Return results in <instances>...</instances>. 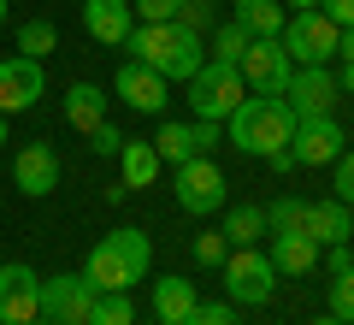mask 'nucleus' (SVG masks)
Instances as JSON below:
<instances>
[{
  "label": "nucleus",
  "instance_id": "obj_1",
  "mask_svg": "<svg viewBox=\"0 0 354 325\" xmlns=\"http://www.w3.org/2000/svg\"><path fill=\"white\" fill-rule=\"evenodd\" d=\"M230 142H236L242 154H254V160H272L278 148H290L295 137V113L283 95H242V107L225 118Z\"/></svg>",
  "mask_w": 354,
  "mask_h": 325
},
{
  "label": "nucleus",
  "instance_id": "obj_2",
  "mask_svg": "<svg viewBox=\"0 0 354 325\" xmlns=\"http://www.w3.org/2000/svg\"><path fill=\"white\" fill-rule=\"evenodd\" d=\"M148 266H153V243L142 237L136 225H124V231H106V237L88 249L83 278L95 290H130V284L148 278Z\"/></svg>",
  "mask_w": 354,
  "mask_h": 325
},
{
  "label": "nucleus",
  "instance_id": "obj_3",
  "mask_svg": "<svg viewBox=\"0 0 354 325\" xmlns=\"http://www.w3.org/2000/svg\"><path fill=\"white\" fill-rule=\"evenodd\" d=\"M124 48H136V60L153 65L165 83H189V77L207 65L201 36H195V30H183V24H136Z\"/></svg>",
  "mask_w": 354,
  "mask_h": 325
},
{
  "label": "nucleus",
  "instance_id": "obj_4",
  "mask_svg": "<svg viewBox=\"0 0 354 325\" xmlns=\"http://www.w3.org/2000/svg\"><path fill=\"white\" fill-rule=\"evenodd\" d=\"M283 53H290V65H330L337 60V42H342V24H330L325 12H290L278 30Z\"/></svg>",
  "mask_w": 354,
  "mask_h": 325
},
{
  "label": "nucleus",
  "instance_id": "obj_5",
  "mask_svg": "<svg viewBox=\"0 0 354 325\" xmlns=\"http://www.w3.org/2000/svg\"><path fill=\"white\" fill-rule=\"evenodd\" d=\"M242 95H248V83H242V71H236V65L207 60L201 71L189 77V107H195V118H213V125H225V118L236 113V107H242Z\"/></svg>",
  "mask_w": 354,
  "mask_h": 325
},
{
  "label": "nucleus",
  "instance_id": "obj_6",
  "mask_svg": "<svg viewBox=\"0 0 354 325\" xmlns=\"http://www.w3.org/2000/svg\"><path fill=\"white\" fill-rule=\"evenodd\" d=\"M218 272H225L230 308H260V301H272V290H278V266L266 261L260 249H230Z\"/></svg>",
  "mask_w": 354,
  "mask_h": 325
},
{
  "label": "nucleus",
  "instance_id": "obj_7",
  "mask_svg": "<svg viewBox=\"0 0 354 325\" xmlns=\"http://www.w3.org/2000/svg\"><path fill=\"white\" fill-rule=\"evenodd\" d=\"M177 207L207 219V213H225V172L213 166V154H195V160L177 166Z\"/></svg>",
  "mask_w": 354,
  "mask_h": 325
},
{
  "label": "nucleus",
  "instance_id": "obj_8",
  "mask_svg": "<svg viewBox=\"0 0 354 325\" xmlns=\"http://www.w3.org/2000/svg\"><path fill=\"white\" fill-rule=\"evenodd\" d=\"M236 71H242V83H248L254 95H283L290 77H295V65H290V53H283L278 36H254L248 53L236 60Z\"/></svg>",
  "mask_w": 354,
  "mask_h": 325
},
{
  "label": "nucleus",
  "instance_id": "obj_9",
  "mask_svg": "<svg viewBox=\"0 0 354 325\" xmlns=\"http://www.w3.org/2000/svg\"><path fill=\"white\" fill-rule=\"evenodd\" d=\"M283 100H290L295 118H330V113H337V100H342V89H337V77H330L325 65H295Z\"/></svg>",
  "mask_w": 354,
  "mask_h": 325
},
{
  "label": "nucleus",
  "instance_id": "obj_10",
  "mask_svg": "<svg viewBox=\"0 0 354 325\" xmlns=\"http://www.w3.org/2000/svg\"><path fill=\"white\" fill-rule=\"evenodd\" d=\"M95 296H101V290L88 284L83 272H59V278H41V319H53V325H65V319H88Z\"/></svg>",
  "mask_w": 354,
  "mask_h": 325
},
{
  "label": "nucleus",
  "instance_id": "obj_11",
  "mask_svg": "<svg viewBox=\"0 0 354 325\" xmlns=\"http://www.w3.org/2000/svg\"><path fill=\"white\" fill-rule=\"evenodd\" d=\"M48 95V77H41V60H0V118L30 113L36 100Z\"/></svg>",
  "mask_w": 354,
  "mask_h": 325
},
{
  "label": "nucleus",
  "instance_id": "obj_12",
  "mask_svg": "<svg viewBox=\"0 0 354 325\" xmlns=\"http://www.w3.org/2000/svg\"><path fill=\"white\" fill-rule=\"evenodd\" d=\"M36 313H41V272L24 266V261L0 266V319L24 325V319H36Z\"/></svg>",
  "mask_w": 354,
  "mask_h": 325
},
{
  "label": "nucleus",
  "instance_id": "obj_13",
  "mask_svg": "<svg viewBox=\"0 0 354 325\" xmlns=\"http://www.w3.org/2000/svg\"><path fill=\"white\" fill-rule=\"evenodd\" d=\"M290 154H295V166H337L342 160V125L337 118H295Z\"/></svg>",
  "mask_w": 354,
  "mask_h": 325
},
{
  "label": "nucleus",
  "instance_id": "obj_14",
  "mask_svg": "<svg viewBox=\"0 0 354 325\" xmlns=\"http://www.w3.org/2000/svg\"><path fill=\"white\" fill-rule=\"evenodd\" d=\"M113 95L124 100L130 113H160L165 100V77L153 71V65H142V60H130V65H118V77H113Z\"/></svg>",
  "mask_w": 354,
  "mask_h": 325
},
{
  "label": "nucleus",
  "instance_id": "obj_15",
  "mask_svg": "<svg viewBox=\"0 0 354 325\" xmlns=\"http://www.w3.org/2000/svg\"><path fill=\"white\" fill-rule=\"evenodd\" d=\"M83 30L101 48H124L136 30V12H130V0H83Z\"/></svg>",
  "mask_w": 354,
  "mask_h": 325
},
{
  "label": "nucleus",
  "instance_id": "obj_16",
  "mask_svg": "<svg viewBox=\"0 0 354 325\" xmlns=\"http://www.w3.org/2000/svg\"><path fill=\"white\" fill-rule=\"evenodd\" d=\"M12 184L24 189V195H53L59 189V154L48 148V142H24L12 160Z\"/></svg>",
  "mask_w": 354,
  "mask_h": 325
},
{
  "label": "nucleus",
  "instance_id": "obj_17",
  "mask_svg": "<svg viewBox=\"0 0 354 325\" xmlns=\"http://www.w3.org/2000/svg\"><path fill=\"white\" fill-rule=\"evenodd\" d=\"M307 237L319 243V249H330V243H348L354 237V207H342L337 195L330 201H307Z\"/></svg>",
  "mask_w": 354,
  "mask_h": 325
},
{
  "label": "nucleus",
  "instance_id": "obj_18",
  "mask_svg": "<svg viewBox=\"0 0 354 325\" xmlns=\"http://www.w3.org/2000/svg\"><path fill=\"white\" fill-rule=\"evenodd\" d=\"M266 261L278 266V272L301 278V272H313V266H319V243L301 237V231H272V249H266Z\"/></svg>",
  "mask_w": 354,
  "mask_h": 325
},
{
  "label": "nucleus",
  "instance_id": "obj_19",
  "mask_svg": "<svg viewBox=\"0 0 354 325\" xmlns=\"http://www.w3.org/2000/svg\"><path fill=\"white\" fill-rule=\"evenodd\" d=\"M195 301L201 296H195L189 278H153V319L160 325H183L195 313Z\"/></svg>",
  "mask_w": 354,
  "mask_h": 325
},
{
  "label": "nucleus",
  "instance_id": "obj_20",
  "mask_svg": "<svg viewBox=\"0 0 354 325\" xmlns=\"http://www.w3.org/2000/svg\"><path fill=\"white\" fill-rule=\"evenodd\" d=\"M65 118H71V130L88 137V130L106 118V89L101 83H71V89H65Z\"/></svg>",
  "mask_w": 354,
  "mask_h": 325
},
{
  "label": "nucleus",
  "instance_id": "obj_21",
  "mask_svg": "<svg viewBox=\"0 0 354 325\" xmlns=\"http://www.w3.org/2000/svg\"><path fill=\"white\" fill-rule=\"evenodd\" d=\"M118 166H124V189H148L153 177H160V154H153V142H130L124 137Z\"/></svg>",
  "mask_w": 354,
  "mask_h": 325
},
{
  "label": "nucleus",
  "instance_id": "obj_22",
  "mask_svg": "<svg viewBox=\"0 0 354 325\" xmlns=\"http://www.w3.org/2000/svg\"><path fill=\"white\" fill-rule=\"evenodd\" d=\"M153 154H160V166H165V160H171V166L195 160V154H201L195 125H160V130H153Z\"/></svg>",
  "mask_w": 354,
  "mask_h": 325
},
{
  "label": "nucleus",
  "instance_id": "obj_23",
  "mask_svg": "<svg viewBox=\"0 0 354 325\" xmlns=\"http://www.w3.org/2000/svg\"><path fill=\"white\" fill-rule=\"evenodd\" d=\"M218 231L230 237V249H254L266 237V207H225V225Z\"/></svg>",
  "mask_w": 354,
  "mask_h": 325
},
{
  "label": "nucleus",
  "instance_id": "obj_24",
  "mask_svg": "<svg viewBox=\"0 0 354 325\" xmlns=\"http://www.w3.org/2000/svg\"><path fill=\"white\" fill-rule=\"evenodd\" d=\"M283 18L290 12H283L278 0H236V24L248 30V36H278Z\"/></svg>",
  "mask_w": 354,
  "mask_h": 325
},
{
  "label": "nucleus",
  "instance_id": "obj_25",
  "mask_svg": "<svg viewBox=\"0 0 354 325\" xmlns=\"http://www.w3.org/2000/svg\"><path fill=\"white\" fill-rule=\"evenodd\" d=\"M88 325H136L130 290H101V296H95V308H88Z\"/></svg>",
  "mask_w": 354,
  "mask_h": 325
},
{
  "label": "nucleus",
  "instance_id": "obj_26",
  "mask_svg": "<svg viewBox=\"0 0 354 325\" xmlns=\"http://www.w3.org/2000/svg\"><path fill=\"white\" fill-rule=\"evenodd\" d=\"M18 48H24V60H48V53L59 48V30H53L48 18H30V24L18 30Z\"/></svg>",
  "mask_w": 354,
  "mask_h": 325
},
{
  "label": "nucleus",
  "instance_id": "obj_27",
  "mask_svg": "<svg viewBox=\"0 0 354 325\" xmlns=\"http://www.w3.org/2000/svg\"><path fill=\"white\" fill-rule=\"evenodd\" d=\"M248 42H254V36L236 24V18H230V24H218V30H213V60H218V65H236L242 53H248Z\"/></svg>",
  "mask_w": 354,
  "mask_h": 325
},
{
  "label": "nucleus",
  "instance_id": "obj_28",
  "mask_svg": "<svg viewBox=\"0 0 354 325\" xmlns=\"http://www.w3.org/2000/svg\"><path fill=\"white\" fill-rule=\"evenodd\" d=\"M301 225H307V201L283 195V201L266 207V237H272V231H301ZM301 237H307V231H301Z\"/></svg>",
  "mask_w": 354,
  "mask_h": 325
},
{
  "label": "nucleus",
  "instance_id": "obj_29",
  "mask_svg": "<svg viewBox=\"0 0 354 325\" xmlns=\"http://www.w3.org/2000/svg\"><path fill=\"white\" fill-rule=\"evenodd\" d=\"M213 18H218L213 0H177V18H171V24H183V30H195V36H207V30H213Z\"/></svg>",
  "mask_w": 354,
  "mask_h": 325
},
{
  "label": "nucleus",
  "instance_id": "obj_30",
  "mask_svg": "<svg viewBox=\"0 0 354 325\" xmlns=\"http://www.w3.org/2000/svg\"><path fill=\"white\" fill-rule=\"evenodd\" d=\"M330 313L354 325V266H342V272H330Z\"/></svg>",
  "mask_w": 354,
  "mask_h": 325
},
{
  "label": "nucleus",
  "instance_id": "obj_31",
  "mask_svg": "<svg viewBox=\"0 0 354 325\" xmlns=\"http://www.w3.org/2000/svg\"><path fill=\"white\" fill-rule=\"evenodd\" d=\"M189 254H195L201 266H225V254H230V237H225V231H201V237L189 243Z\"/></svg>",
  "mask_w": 354,
  "mask_h": 325
},
{
  "label": "nucleus",
  "instance_id": "obj_32",
  "mask_svg": "<svg viewBox=\"0 0 354 325\" xmlns=\"http://www.w3.org/2000/svg\"><path fill=\"white\" fill-rule=\"evenodd\" d=\"M183 325H242V319H236L230 301H195V313H189Z\"/></svg>",
  "mask_w": 354,
  "mask_h": 325
},
{
  "label": "nucleus",
  "instance_id": "obj_33",
  "mask_svg": "<svg viewBox=\"0 0 354 325\" xmlns=\"http://www.w3.org/2000/svg\"><path fill=\"white\" fill-rule=\"evenodd\" d=\"M130 12H136L142 24H171V18H177V0H130Z\"/></svg>",
  "mask_w": 354,
  "mask_h": 325
},
{
  "label": "nucleus",
  "instance_id": "obj_34",
  "mask_svg": "<svg viewBox=\"0 0 354 325\" xmlns=\"http://www.w3.org/2000/svg\"><path fill=\"white\" fill-rule=\"evenodd\" d=\"M88 148H95V154H118V148H124V130H118V125H106V118H101V125L88 130Z\"/></svg>",
  "mask_w": 354,
  "mask_h": 325
},
{
  "label": "nucleus",
  "instance_id": "obj_35",
  "mask_svg": "<svg viewBox=\"0 0 354 325\" xmlns=\"http://www.w3.org/2000/svg\"><path fill=\"white\" fill-rule=\"evenodd\" d=\"M337 201H342V207H354V148L337 160Z\"/></svg>",
  "mask_w": 354,
  "mask_h": 325
},
{
  "label": "nucleus",
  "instance_id": "obj_36",
  "mask_svg": "<svg viewBox=\"0 0 354 325\" xmlns=\"http://www.w3.org/2000/svg\"><path fill=\"white\" fill-rule=\"evenodd\" d=\"M319 12H325L330 24H354V0H319Z\"/></svg>",
  "mask_w": 354,
  "mask_h": 325
},
{
  "label": "nucleus",
  "instance_id": "obj_37",
  "mask_svg": "<svg viewBox=\"0 0 354 325\" xmlns=\"http://www.w3.org/2000/svg\"><path fill=\"white\" fill-rule=\"evenodd\" d=\"M337 53H342V65H354V24H342V42H337Z\"/></svg>",
  "mask_w": 354,
  "mask_h": 325
},
{
  "label": "nucleus",
  "instance_id": "obj_38",
  "mask_svg": "<svg viewBox=\"0 0 354 325\" xmlns=\"http://www.w3.org/2000/svg\"><path fill=\"white\" fill-rule=\"evenodd\" d=\"M266 166H272V172H295V154H290V148H278V154H272Z\"/></svg>",
  "mask_w": 354,
  "mask_h": 325
},
{
  "label": "nucleus",
  "instance_id": "obj_39",
  "mask_svg": "<svg viewBox=\"0 0 354 325\" xmlns=\"http://www.w3.org/2000/svg\"><path fill=\"white\" fill-rule=\"evenodd\" d=\"M278 6H283V12H313L319 0H278Z\"/></svg>",
  "mask_w": 354,
  "mask_h": 325
},
{
  "label": "nucleus",
  "instance_id": "obj_40",
  "mask_svg": "<svg viewBox=\"0 0 354 325\" xmlns=\"http://www.w3.org/2000/svg\"><path fill=\"white\" fill-rule=\"evenodd\" d=\"M337 89H348V95H354V65H342V77H337Z\"/></svg>",
  "mask_w": 354,
  "mask_h": 325
},
{
  "label": "nucleus",
  "instance_id": "obj_41",
  "mask_svg": "<svg viewBox=\"0 0 354 325\" xmlns=\"http://www.w3.org/2000/svg\"><path fill=\"white\" fill-rule=\"evenodd\" d=\"M313 325H348V319H337V313H325V319H313Z\"/></svg>",
  "mask_w": 354,
  "mask_h": 325
},
{
  "label": "nucleus",
  "instance_id": "obj_42",
  "mask_svg": "<svg viewBox=\"0 0 354 325\" xmlns=\"http://www.w3.org/2000/svg\"><path fill=\"white\" fill-rule=\"evenodd\" d=\"M24 325H53V319H41V313H36V319H24Z\"/></svg>",
  "mask_w": 354,
  "mask_h": 325
},
{
  "label": "nucleus",
  "instance_id": "obj_43",
  "mask_svg": "<svg viewBox=\"0 0 354 325\" xmlns=\"http://www.w3.org/2000/svg\"><path fill=\"white\" fill-rule=\"evenodd\" d=\"M0 148H6V118H0Z\"/></svg>",
  "mask_w": 354,
  "mask_h": 325
},
{
  "label": "nucleus",
  "instance_id": "obj_44",
  "mask_svg": "<svg viewBox=\"0 0 354 325\" xmlns=\"http://www.w3.org/2000/svg\"><path fill=\"white\" fill-rule=\"evenodd\" d=\"M65 325H88V319H65Z\"/></svg>",
  "mask_w": 354,
  "mask_h": 325
},
{
  "label": "nucleus",
  "instance_id": "obj_45",
  "mask_svg": "<svg viewBox=\"0 0 354 325\" xmlns=\"http://www.w3.org/2000/svg\"><path fill=\"white\" fill-rule=\"evenodd\" d=\"M0 18H6V0H0Z\"/></svg>",
  "mask_w": 354,
  "mask_h": 325
},
{
  "label": "nucleus",
  "instance_id": "obj_46",
  "mask_svg": "<svg viewBox=\"0 0 354 325\" xmlns=\"http://www.w3.org/2000/svg\"><path fill=\"white\" fill-rule=\"evenodd\" d=\"M0 325H6V319H0Z\"/></svg>",
  "mask_w": 354,
  "mask_h": 325
}]
</instances>
